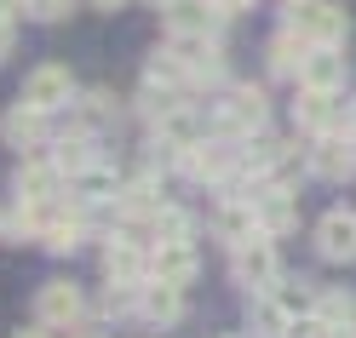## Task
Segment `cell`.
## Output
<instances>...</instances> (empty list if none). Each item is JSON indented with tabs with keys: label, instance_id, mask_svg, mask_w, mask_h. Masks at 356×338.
I'll return each mask as SVG.
<instances>
[{
	"label": "cell",
	"instance_id": "6da1fadb",
	"mask_svg": "<svg viewBox=\"0 0 356 338\" xmlns=\"http://www.w3.org/2000/svg\"><path fill=\"white\" fill-rule=\"evenodd\" d=\"M287 24H293L299 35H310V40H322V47H333V40L350 35L345 12L333 6V0H287Z\"/></svg>",
	"mask_w": 356,
	"mask_h": 338
},
{
	"label": "cell",
	"instance_id": "7a4b0ae2",
	"mask_svg": "<svg viewBox=\"0 0 356 338\" xmlns=\"http://www.w3.org/2000/svg\"><path fill=\"white\" fill-rule=\"evenodd\" d=\"M70 92H75V81H70V69H63V63H40V69L24 81V103L47 109V115L70 103Z\"/></svg>",
	"mask_w": 356,
	"mask_h": 338
},
{
	"label": "cell",
	"instance_id": "3957f363",
	"mask_svg": "<svg viewBox=\"0 0 356 338\" xmlns=\"http://www.w3.org/2000/svg\"><path fill=\"white\" fill-rule=\"evenodd\" d=\"M316 253L333 264H350L356 258V212H327L316 223Z\"/></svg>",
	"mask_w": 356,
	"mask_h": 338
},
{
	"label": "cell",
	"instance_id": "277c9868",
	"mask_svg": "<svg viewBox=\"0 0 356 338\" xmlns=\"http://www.w3.org/2000/svg\"><path fill=\"white\" fill-rule=\"evenodd\" d=\"M149 276H155V281H167V287H190V276H195V246H190V235H184V241H161V246H155Z\"/></svg>",
	"mask_w": 356,
	"mask_h": 338
},
{
	"label": "cell",
	"instance_id": "5b68a950",
	"mask_svg": "<svg viewBox=\"0 0 356 338\" xmlns=\"http://www.w3.org/2000/svg\"><path fill=\"white\" fill-rule=\"evenodd\" d=\"M213 223H218V235H225L230 246H241V241L264 235V223H259V201H253V195H236V201H225Z\"/></svg>",
	"mask_w": 356,
	"mask_h": 338
},
{
	"label": "cell",
	"instance_id": "8992f818",
	"mask_svg": "<svg viewBox=\"0 0 356 338\" xmlns=\"http://www.w3.org/2000/svg\"><path fill=\"white\" fill-rule=\"evenodd\" d=\"M236 281L241 287H270L276 281V253H270V241H264V235H253V241L236 246Z\"/></svg>",
	"mask_w": 356,
	"mask_h": 338
},
{
	"label": "cell",
	"instance_id": "52a82bcc",
	"mask_svg": "<svg viewBox=\"0 0 356 338\" xmlns=\"http://www.w3.org/2000/svg\"><path fill=\"white\" fill-rule=\"evenodd\" d=\"M35 310H40V321H47V327H70V321H81V292L70 281H47V287H40V298H35Z\"/></svg>",
	"mask_w": 356,
	"mask_h": 338
},
{
	"label": "cell",
	"instance_id": "ba28073f",
	"mask_svg": "<svg viewBox=\"0 0 356 338\" xmlns=\"http://www.w3.org/2000/svg\"><path fill=\"white\" fill-rule=\"evenodd\" d=\"M299 86H305V92H339V86H345V58L333 52V47L310 52L305 69H299Z\"/></svg>",
	"mask_w": 356,
	"mask_h": 338
},
{
	"label": "cell",
	"instance_id": "9c48e42d",
	"mask_svg": "<svg viewBox=\"0 0 356 338\" xmlns=\"http://www.w3.org/2000/svg\"><path fill=\"white\" fill-rule=\"evenodd\" d=\"M293 115H299V126H305V132H333V126H350V115H345L339 103H333V92H305Z\"/></svg>",
	"mask_w": 356,
	"mask_h": 338
},
{
	"label": "cell",
	"instance_id": "30bf717a",
	"mask_svg": "<svg viewBox=\"0 0 356 338\" xmlns=\"http://www.w3.org/2000/svg\"><path fill=\"white\" fill-rule=\"evenodd\" d=\"M259 201V223H264V235H282V230H293L299 223V201L287 195L282 184H270L264 195H253Z\"/></svg>",
	"mask_w": 356,
	"mask_h": 338
},
{
	"label": "cell",
	"instance_id": "8fae6325",
	"mask_svg": "<svg viewBox=\"0 0 356 338\" xmlns=\"http://www.w3.org/2000/svg\"><path fill=\"white\" fill-rule=\"evenodd\" d=\"M213 0H167V24L172 35H207L213 29Z\"/></svg>",
	"mask_w": 356,
	"mask_h": 338
},
{
	"label": "cell",
	"instance_id": "7c38bea8",
	"mask_svg": "<svg viewBox=\"0 0 356 338\" xmlns=\"http://www.w3.org/2000/svg\"><path fill=\"white\" fill-rule=\"evenodd\" d=\"M104 269H109V281H115V287H132L149 264H144V253H138L132 241H109V246H104Z\"/></svg>",
	"mask_w": 356,
	"mask_h": 338
},
{
	"label": "cell",
	"instance_id": "4fadbf2b",
	"mask_svg": "<svg viewBox=\"0 0 356 338\" xmlns=\"http://www.w3.org/2000/svg\"><path fill=\"white\" fill-rule=\"evenodd\" d=\"M0 132H6V144L12 149H24V144H35L40 132H47V109H35V103H17L6 121H0Z\"/></svg>",
	"mask_w": 356,
	"mask_h": 338
},
{
	"label": "cell",
	"instance_id": "5bb4252c",
	"mask_svg": "<svg viewBox=\"0 0 356 338\" xmlns=\"http://www.w3.org/2000/svg\"><path fill=\"white\" fill-rule=\"evenodd\" d=\"M230 161H236V155H230L225 144H190V149H184V167H190L195 178H225Z\"/></svg>",
	"mask_w": 356,
	"mask_h": 338
},
{
	"label": "cell",
	"instance_id": "9a60e30c",
	"mask_svg": "<svg viewBox=\"0 0 356 338\" xmlns=\"http://www.w3.org/2000/svg\"><path fill=\"white\" fill-rule=\"evenodd\" d=\"M305 40H310V35H299L293 24H287V35L270 40V63H276V75H299V69H305V58H310V52H305Z\"/></svg>",
	"mask_w": 356,
	"mask_h": 338
},
{
	"label": "cell",
	"instance_id": "2e32d148",
	"mask_svg": "<svg viewBox=\"0 0 356 338\" xmlns=\"http://www.w3.org/2000/svg\"><path fill=\"white\" fill-rule=\"evenodd\" d=\"M225 121L241 126V132H248V126H264V92H259V86H236V92H230V109H225Z\"/></svg>",
	"mask_w": 356,
	"mask_h": 338
},
{
	"label": "cell",
	"instance_id": "e0dca14e",
	"mask_svg": "<svg viewBox=\"0 0 356 338\" xmlns=\"http://www.w3.org/2000/svg\"><path fill=\"white\" fill-rule=\"evenodd\" d=\"M58 189V161H29L17 172V201H47Z\"/></svg>",
	"mask_w": 356,
	"mask_h": 338
},
{
	"label": "cell",
	"instance_id": "ac0fdd59",
	"mask_svg": "<svg viewBox=\"0 0 356 338\" xmlns=\"http://www.w3.org/2000/svg\"><path fill=\"white\" fill-rule=\"evenodd\" d=\"M115 195H121V189H115V178H109L104 167H86V172H75V201H81L75 212H86L92 201H115Z\"/></svg>",
	"mask_w": 356,
	"mask_h": 338
},
{
	"label": "cell",
	"instance_id": "d6986e66",
	"mask_svg": "<svg viewBox=\"0 0 356 338\" xmlns=\"http://www.w3.org/2000/svg\"><path fill=\"white\" fill-rule=\"evenodd\" d=\"M310 167H316L322 178H345V172L356 167V155H350V144H333V138H322V144H316V155H310Z\"/></svg>",
	"mask_w": 356,
	"mask_h": 338
},
{
	"label": "cell",
	"instance_id": "ffe728a7",
	"mask_svg": "<svg viewBox=\"0 0 356 338\" xmlns=\"http://www.w3.org/2000/svg\"><path fill=\"white\" fill-rule=\"evenodd\" d=\"M40 241H47V253H75V246H81V212L75 218H52Z\"/></svg>",
	"mask_w": 356,
	"mask_h": 338
},
{
	"label": "cell",
	"instance_id": "44dd1931",
	"mask_svg": "<svg viewBox=\"0 0 356 338\" xmlns=\"http://www.w3.org/2000/svg\"><path fill=\"white\" fill-rule=\"evenodd\" d=\"M52 161H58V172H70V178L86 172V167H98V161H92V144H86V138H63Z\"/></svg>",
	"mask_w": 356,
	"mask_h": 338
},
{
	"label": "cell",
	"instance_id": "7402d4cb",
	"mask_svg": "<svg viewBox=\"0 0 356 338\" xmlns=\"http://www.w3.org/2000/svg\"><path fill=\"white\" fill-rule=\"evenodd\" d=\"M144 310L155 315V321H172V315L184 310V304H178V287H167V281H155V287H144Z\"/></svg>",
	"mask_w": 356,
	"mask_h": 338
},
{
	"label": "cell",
	"instance_id": "603a6c76",
	"mask_svg": "<svg viewBox=\"0 0 356 338\" xmlns=\"http://www.w3.org/2000/svg\"><path fill=\"white\" fill-rule=\"evenodd\" d=\"M121 207L127 212H149V218H161L167 207H161V195H155V184H132L127 195H121Z\"/></svg>",
	"mask_w": 356,
	"mask_h": 338
},
{
	"label": "cell",
	"instance_id": "cb8c5ba5",
	"mask_svg": "<svg viewBox=\"0 0 356 338\" xmlns=\"http://www.w3.org/2000/svg\"><path fill=\"white\" fill-rule=\"evenodd\" d=\"M184 69H190V63L155 52V58H149V86H184Z\"/></svg>",
	"mask_w": 356,
	"mask_h": 338
},
{
	"label": "cell",
	"instance_id": "d4e9b609",
	"mask_svg": "<svg viewBox=\"0 0 356 338\" xmlns=\"http://www.w3.org/2000/svg\"><path fill=\"white\" fill-rule=\"evenodd\" d=\"M316 315H322L327 327H339V321H350V315H356V298H350V292H327V298L316 304Z\"/></svg>",
	"mask_w": 356,
	"mask_h": 338
},
{
	"label": "cell",
	"instance_id": "484cf974",
	"mask_svg": "<svg viewBox=\"0 0 356 338\" xmlns=\"http://www.w3.org/2000/svg\"><path fill=\"white\" fill-rule=\"evenodd\" d=\"M29 12L35 17H63V12H70V0H29Z\"/></svg>",
	"mask_w": 356,
	"mask_h": 338
},
{
	"label": "cell",
	"instance_id": "4316f807",
	"mask_svg": "<svg viewBox=\"0 0 356 338\" xmlns=\"http://www.w3.org/2000/svg\"><path fill=\"white\" fill-rule=\"evenodd\" d=\"M213 6H218V17H236V12H248L253 0H213Z\"/></svg>",
	"mask_w": 356,
	"mask_h": 338
},
{
	"label": "cell",
	"instance_id": "83f0119b",
	"mask_svg": "<svg viewBox=\"0 0 356 338\" xmlns=\"http://www.w3.org/2000/svg\"><path fill=\"white\" fill-rule=\"evenodd\" d=\"M6 58H12V24L0 17V63H6Z\"/></svg>",
	"mask_w": 356,
	"mask_h": 338
},
{
	"label": "cell",
	"instance_id": "f1b7e54d",
	"mask_svg": "<svg viewBox=\"0 0 356 338\" xmlns=\"http://www.w3.org/2000/svg\"><path fill=\"white\" fill-rule=\"evenodd\" d=\"M92 6H104V12H115V6H121V0H92Z\"/></svg>",
	"mask_w": 356,
	"mask_h": 338
},
{
	"label": "cell",
	"instance_id": "f546056e",
	"mask_svg": "<svg viewBox=\"0 0 356 338\" xmlns=\"http://www.w3.org/2000/svg\"><path fill=\"white\" fill-rule=\"evenodd\" d=\"M12 338H47V332H35V327H29V332H12Z\"/></svg>",
	"mask_w": 356,
	"mask_h": 338
},
{
	"label": "cell",
	"instance_id": "4dcf8cb0",
	"mask_svg": "<svg viewBox=\"0 0 356 338\" xmlns=\"http://www.w3.org/2000/svg\"><path fill=\"white\" fill-rule=\"evenodd\" d=\"M75 338H104V332H75Z\"/></svg>",
	"mask_w": 356,
	"mask_h": 338
}]
</instances>
